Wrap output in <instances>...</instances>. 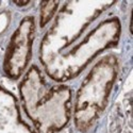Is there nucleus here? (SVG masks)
<instances>
[{
	"label": "nucleus",
	"mask_w": 133,
	"mask_h": 133,
	"mask_svg": "<svg viewBox=\"0 0 133 133\" xmlns=\"http://www.w3.org/2000/svg\"><path fill=\"white\" fill-rule=\"evenodd\" d=\"M121 31L123 27L118 16L102 18L78 45L42 68L44 74L57 83H66L76 79L100 53L118 45Z\"/></svg>",
	"instance_id": "4"
},
{
	"label": "nucleus",
	"mask_w": 133,
	"mask_h": 133,
	"mask_svg": "<svg viewBox=\"0 0 133 133\" xmlns=\"http://www.w3.org/2000/svg\"><path fill=\"white\" fill-rule=\"evenodd\" d=\"M120 71V61L114 52L96 60L74 95L71 120L77 131L86 133L105 111Z\"/></svg>",
	"instance_id": "3"
},
{
	"label": "nucleus",
	"mask_w": 133,
	"mask_h": 133,
	"mask_svg": "<svg viewBox=\"0 0 133 133\" xmlns=\"http://www.w3.org/2000/svg\"><path fill=\"white\" fill-rule=\"evenodd\" d=\"M0 133H37L23 117L19 99L0 84Z\"/></svg>",
	"instance_id": "6"
},
{
	"label": "nucleus",
	"mask_w": 133,
	"mask_h": 133,
	"mask_svg": "<svg viewBox=\"0 0 133 133\" xmlns=\"http://www.w3.org/2000/svg\"><path fill=\"white\" fill-rule=\"evenodd\" d=\"M115 4V1H63L39 41V67H46L78 45Z\"/></svg>",
	"instance_id": "2"
},
{
	"label": "nucleus",
	"mask_w": 133,
	"mask_h": 133,
	"mask_svg": "<svg viewBox=\"0 0 133 133\" xmlns=\"http://www.w3.org/2000/svg\"><path fill=\"white\" fill-rule=\"evenodd\" d=\"M62 2L60 1H42L39 2V11L37 18V28L46 29L57 15Z\"/></svg>",
	"instance_id": "7"
},
{
	"label": "nucleus",
	"mask_w": 133,
	"mask_h": 133,
	"mask_svg": "<svg viewBox=\"0 0 133 133\" xmlns=\"http://www.w3.org/2000/svg\"><path fill=\"white\" fill-rule=\"evenodd\" d=\"M17 87L21 111L37 133H60L69 125L74 100L69 85L51 81L39 65L31 64Z\"/></svg>",
	"instance_id": "1"
},
{
	"label": "nucleus",
	"mask_w": 133,
	"mask_h": 133,
	"mask_svg": "<svg viewBox=\"0 0 133 133\" xmlns=\"http://www.w3.org/2000/svg\"><path fill=\"white\" fill-rule=\"evenodd\" d=\"M37 29L36 17L28 14L19 20L11 33L1 63L2 74L6 79L19 81L31 66Z\"/></svg>",
	"instance_id": "5"
},
{
	"label": "nucleus",
	"mask_w": 133,
	"mask_h": 133,
	"mask_svg": "<svg viewBox=\"0 0 133 133\" xmlns=\"http://www.w3.org/2000/svg\"><path fill=\"white\" fill-rule=\"evenodd\" d=\"M13 23V12L8 2H0V38H2L10 31Z\"/></svg>",
	"instance_id": "8"
}]
</instances>
